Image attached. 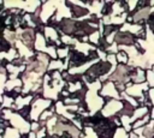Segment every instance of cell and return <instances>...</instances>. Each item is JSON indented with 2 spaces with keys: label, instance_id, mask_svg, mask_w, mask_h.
Masks as SVG:
<instances>
[{
  "label": "cell",
  "instance_id": "cell-13",
  "mask_svg": "<svg viewBox=\"0 0 154 138\" xmlns=\"http://www.w3.org/2000/svg\"><path fill=\"white\" fill-rule=\"evenodd\" d=\"M105 1H88L85 2V8L89 11L90 14L97 16L99 19H102V8H103Z\"/></svg>",
  "mask_w": 154,
  "mask_h": 138
},
{
  "label": "cell",
  "instance_id": "cell-9",
  "mask_svg": "<svg viewBox=\"0 0 154 138\" xmlns=\"http://www.w3.org/2000/svg\"><path fill=\"white\" fill-rule=\"evenodd\" d=\"M100 96H102L103 98L109 97V98H113V100H122L120 92L117 90L116 84L111 80H107V82L103 83L102 89L100 90Z\"/></svg>",
  "mask_w": 154,
  "mask_h": 138
},
{
  "label": "cell",
  "instance_id": "cell-7",
  "mask_svg": "<svg viewBox=\"0 0 154 138\" xmlns=\"http://www.w3.org/2000/svg\"><path fill=\"white\" fill-rule=\"evenodd\" d=\"M149 89H150V86H149V84L147 83V82H144V83H142V84H134V83H128L126 84V90H125V92L126 94H129L130 96H132V97H135L136 100H140L141 97H143V91L144 92H148L149 91Z\"/></svg>",
  "mask_w": 154,
  "mask_h": 138
},
{
  "label": "cell",
  "instance_id": "cell-33",
  "mask_svg": "<svg viewBox=\"0 0 154 138\" xmlns=\"http://www.w3.org/2000/svg\"><path fill=\"white\" fill-rule=\"evenodd\" d=\"M150 29L153 30V32H154V26H150Z\"/></svg>",
  "mask_w": 154,
  "mask_h": 138
},
{
  "label": "cell",
  "instance_id": "cell-21",
  "mask_svg": "<svg viewBox=\"0 0 154 138\" xmlns=\"http://www.w3.org/2000/svg\"><path fill=\"white\" fill-rule=\"evenodd\" d=\"M14 98H12V97H10L8 95H6V94H4V95H1V109H6V108H12V106L14 104Z\"/></svg>",
  "mask_w": 154,
  "mask_h": 138
},
{
  "label": "cell",
  "instance_id": "cell-27",
  "mask_svg": "<svg viewBox=\"0 0 154 138\" xmlns=\"http://www.w3.org/2000/svg\"><path fill=\"white\" fill-rule=\"evenodd\" d=\"M147 83L149 84L150 89H154V71L152 68L147 70Z\"/></svg>",
  "mask_w": 154,
  "mask_h": 138
},
{
  "label": "cell",
  "instance_id": "cell-17",
  "mask_svg": "<svg viewBox=\"0 0 154 138\" xmlns=\"http://www.w3.org/2000/svg\"><path fill=\"white\" fill-rule=\"evenodd\" d=\"M17 58H19V54H18V52H17V49L13 47V48H11L8 52H1L0 53V59L2 60H6L8 64L10 62H12L14 59H17Z\"/></svg>",
  "mask_w": 154,
  "mask_h": 138
},
{
  "label": "cell",
  "instance_id": "cell-16",
  "mask_svg": "<svg viewBox=\"0 0 154 138\" xmlns=\"http://www.w3.org/2000/svg\"><path fill=\"white\" fill-rule=\"evenodd\" d=\"M34 95H26V96H23V95H20V96H18L17 98H16V101H14V104H16V107H17V112L19 110V109H22V108H24V107H26V106H29V104H31L32 103V101H34Z\"/></svg>",
  "mask_w": 154,
  "mask_h": 138
},
{
  "label": "cell",
  "instance_id": "cell-11",
  "mask_svg": "<svg viewBox=\"0 0 154 138\" xmlns=\"http://www.w3.org/2000/svg\"><path fill=\"white\" fill-rule=\"evenodd\" d=\"M14 48L17 49L19 56L23 58L25 61H28L30 58H32V56L36 55V52L32 50V49H30V48H28L20 40H17V41H16V43H14Z\"/></svg>",
  "mask_w": 154,
  "mask_h": 138
},
{
  "label": "cell",
  "instance_id": "cell-19",
  "mask_svg": "<svg viewBox=\"0 0 154 138\" xmlns=\"http://www.w3.org/2000/svg\"><path fill=\"white\" fill-rule=\"evenodd\" d=\"M53 71H60V72L63 73V72L65 71L64 60H60V59L51 60L49 66H48V71H47V72H53Z\"/></svg>",
  "mask_w": 154,
  "mask_h": 138
},
{
  "label": "cell",
  "instance_id": "cell-12",
  "mask_svg": "<svg viewBox=\"0 0 154 138\" xmlns=\"http://www.w3.org/2000/svg\"><path fill=\"white\" fill-rule=\"evenodd\" d=\"M55 18L58 22H61L63 19L67 18V19H72V12H71V8L66 5V1L61 0L59 6H58V10H57V13H55Z\"/></svg>",
  "mask_w": 154,
  "mask_h": 138
},
{
  "label": "cell",
  "instance_id": "cell-6",
  "mask_svg": "<svg viewBox=\"0 0 154 138\" xmlns=\"http://www.w3.org/2000/svg\"><path fill=\"white\" fill-rule=\"evenodd\" d=\"M124 107V101L122 100H111L108 102L105 103L103 108L101 109V114L105 118H112V116H117L120 110Z\"/></svg>",
  "mask_w": 154,
  "mask_h": 138
},
{
  "label": "cell",
  "instance_id": "cell-31",
  "mask_svg": "<svg viewBox=\"0 0 154 138\" xmlns=\"http://www.w3.org/2000/svg\"><path fill=\"white\" fill-rule=\"evenodd\" d=\"M129 138H140V136H137L134 131H131V132L129 133Z\"/></svg>",
  "mask_w": 154,
  "mask_h": 138
},
{
  "label": "cell",
  "instance_id": "cell-14",
  "mask_svg": "<svg viewBox=\"0 0 154 138\" xmlns=\"http://www.w3.org/2000/svg\"><path fill=\"white\" fill-rule=\"evenodd\" d=\"M130 79H131V83L134 84H142L147 82V71L141 67H136L134 72L130 74Z\"/></svg>",
  "mask_w": 154,
  "mask_h": 138
},
{
  "label": "cell",
  "instance_id": "cell-25",
  "mask_svg": "<svg viewBox=\"0 0 154 138\" xmlns=\"http://www.w3.org/2000/svg\"><path fill=\"white\" fill-rule=\"evenodd\" d=\"M13 113H14V112H13L12 109H10V108L1 109V110H0L1 119H2V120H7V121H10V119H11V116H12V114H13Z\"/></svg>",
  "mask_w": 154,
  "mask_h": 138
},
{
  "label": "cell",
  "instance_id": "cell-29",
  "mask_svg": "<svg viewBox=\"0 0 154 138\" xmlns=\"http://www.w3.org/2000/svg\"><path fill=\"white\" fill-rule=\"evenodd\" d=\"M42 127H41V125H40V122L38 121H31V132H37L38 130H41Z\"/></svg>",
  "mask_w": 154,
  "mask_h": 138
},
{
  "label": "cell",
  "instance_id": "cell-3",
  "mask_svg": "<svg viewBox=\"0 0 154 138\" xmlns=\"http://www.w3.org/2000/svg\"><path fill=\"white\" fill-rule=\"evenodd\" d=\"M61 0H52V1H42V6H41V14L40 18L42 20L43 24H47V22L55 16L58 6L60 4Z\"/></svg>",
  "mask_w": 154,
  "mask_h": 138
},
{
  "label": "cell",
  "instance_id": "cell-1",
  "mask_svg": "<svg viewBox=\"0 0 154 138\" xmlns=\"http://www.w3.org/2000/svg\"><path fill=\"white\" fill-rule=\"evenodd\" d=\"M102 85H103V83L100 79L85 85L88 88V92H87V96H85V102H87L90 116L100 113L101 109L103 108L105 103H106V100L102 96H100V90L102 89Z\"/></svg>",
  "mask_w": 154,
  "mask_h": 138
},
{
  "label": "cell",
  "instance_id": "cell-28",
  "mask_svg": "<svg viewBox=\"0 0 154 138\" xmlns=\"http://www.w3.org/2000/svg\"><path fill=\"white\" fill-rule=\"evenodd\" d=\"M11 48H13V46L7 41L5 40L4 37L1 38V52H8Z\"/></svg>",
  "mask_w": 154,
  "mask_h": 138
},
{
  "label": "cell",
  "instance_id": "cell-32",
  "mask_svg": "<svg viewBox=\"0 0 154 138\" xmlns=\"http://www.w3.org/2000/svg\"><path fill=\"white\" fill-rule=\"evenodd\" d=\"M149 115H150V118H152V120H154V107L150 109V112H149Z\"/></svg>",
  "mask_w": 154,
  "mask_h": 138
},
{
  "label": "cell",
  "instance_id": "cell-18",
  "mask_svg": "<svg viewBox=\"0 0 154 138\" xmlns=\"http://www.w3.org/2000/svg\"><path fill=\"white\" fill-rule=\"evenodd\" d=\"M149 112H150V109H149V108H147V107H140V108L135 109V112H134L132 116L130 118V119H131V122L134 124V122H136L137 120H140V119L144 118L147 114H149Z\"/></svg>",
  "mask_w": 154,
  "mask_h": 138
},
{
  "label": "cell",
  "instance_id": "cell-22",
  "mask_svg": "<svg viewBox=\"0 0 154 138\" xmlns=\"http://www.w3.org/2000/svg\"><path fill=\"white\" fill-rule=\"evenodd\" d=\"M116 56H117L118 64H122V65H128V64H129V55H128L126 52L119 50V53L116 54Z\"/></svg>",
  "mask_w": 154,
  "mask_h": 138
},
{
  "label": "cell",
  "instance_id": "cell-20",
  "mask_svg": "<svg viewBox=\"0 0 154 138\" xmlns=\"http://www.w3.org/2000/svg\"><path fill=\"white\" fill-rule=\"evenodd\" d=\"M18 86H23V82L20 78H17V79H8V82L6 83L5 85V89H4V94L6 92H10L12 90H14Z\"/></svg>",
  "mask_w": 154,
  "mask_h": 138
},
{
  "label": "cell",
  "instance_id": "cell-24",
  "mask_svg": "<svg viewBox=\"0 0 154 138\" xmlns=\"http://www.w3.org/2000/svg\"><path fill=\"white\" fill-rule=\"evenodd\" d=\"M83 133H84V137L83 138H99V136L95 132L94 127H84Z\"/></svg>",
  "mask_w": 154,
  "mask_h": 138
},
{
  "label": "cell",
  "instance_id": "cell-34",
  "mask_svg": "<svg viewBox=\"0 0 154 138\" xmlns=\"http://www.w3.org/2000/svg\"><path fill=\"white\" fill-rule=\"evenodd\" d=\"M152 70H153V71H154V66H153V67H152Z\"/></svg>",
  "mask_w": 154,
  "mask_h": 138
},
{
  "label": "cell",
  "instance_id": "cell-23",
  "mask_svg": "<svg viewBox=\"0 0 154 138\" xmlns=\"http://www.w3.org/2000/svg\"><path fill=\"white\" fill-rule=\"evenodd\" d=\"M102 36H101V34H100V31L99 30H96L94 34H91L90 36H89V43L90 44H94V46H96L97 47V44H99V42H100V38H101Z\"/></svg>",
  "mask_w": 154,
  "mask_h": 138
},
{
  "label": "cell",
  "instance_id": "cell-15",
  "mask_svg": "<svg viewBox=\"0 0 154 138\" xmlns=\"http://www.w3.org/2000/svg\"><path fill=\"white\" fill-rule=\"evenodd\" d=\"M34 49L37 53H45L46 54V52L48 49V44H47L46 37L43 34H41V32L36 34V41H35V48Z\"/></svg>",
  "mask_w": 154,
  "mask_h": 138
},
{
  "label": "cell",
  "instance_id": "cell-5",
  "mask_svg": "<svg viewBox=\"0 0 154 138\" xmlns=\"http://www.w3.org/2000/svg\"><path fill=\"white\" fill-rule=\"evenodd\" d=\"M17 35L18 40H20L28 48L35 50V41H36V30L34 28H28V29H17Z\"/></svg>",
  "mask_w": 154,
  "mask_h": 138
},
{
  "label": "cell",
  "instance_id": "cell-26",
  "mask_svg": "<svg viewBox=\"0 0 154 138\" xmlns=\"http://www.w3.org/2000/svg\"><path fill=\"white\" fill-rule=\"evenodd\" d=\"M113 138H129V132H126L125 128L123 127H118Z\"/></svg>",
  "mask_w": 154,
  "mask_h": 138
},
{
  "label": "cell",
  "instance_id": "cell-10",
  "mask_svg": "<svg viewBox=\"0 0 154 138\" xmlns=\"http://www.w3.org/2000/svg\"><path fill=\"white\" fill-rule=\"evenodd\" d=\"M114 42L118 46H135V43L137 42V37L130 32H123V31H118L116 35V40Z\"/></svg>",
  "mask_w": 154,
  "mask_h": 138
},
{
  "label": "cell",
  "instance_id": "cell-4",
  "mask_svg": "<svg viewBox=\"0 0 154 138\" xmlns=\"http://www.w3.org/2000/svg\"><path fill=\"white\" fill-rule=\"evenodd\" d=\"M11 127L17 128L22 134H28L31 132V122L25 120L18 112H14L10 119Z\"/></svg>",
  "mask_w": 154,
  "mask_h": 138
},
{
  "label": "cell",
  "instance_id": "cell-30",
  "mask_svg": "<svg viewBox=\"0 0 154 138\" xmlns=\"http://www.w3.org/2000/svg\"><path fill=\"white\" fill-rule=\"evenodd\" d=\"M148 95H149V98H150V101H152V103L154 106V89H149Z\"/></svg>",
  "mask_w": 154,
  "mask_h": 138
},
{
  "label": "cell",
  "instance_id": "cell-8",
  "mask_svg": "<svg viewBox=\"0 0 154 138\" xmlns=\"http://www.w3.org/2000/svg\"><path fill=\"white\" fill-rule=\"evenodd\" d=\"M61 35H69V36H73V34L77 31V20L76 19H63L61 22H59L58 29H57Z\"/></svg>",
  "mask_w": 154,
  "mask_h": 138
},
{
  "label": "cell",
  "instance_id": "cell-2",
  "mask_svg": "<svg viewBox=\"0 0 154 138\" xmlns=\"http://www.w3.org/2000/svg\"><path fill=\"white\" fill-rule=\"evenodd\" d=\"M53 104H54V101H52V100H47L43 97L34 98L32 103L30 104V107H31V114H30L31 121H38L42 113L45 110L49 109Z\"/></svg>",
  "mask_w": 154,
  "mask_h": 138
}]
</instances>
